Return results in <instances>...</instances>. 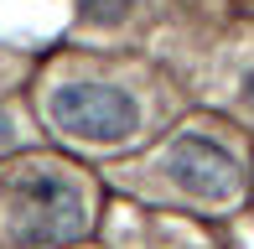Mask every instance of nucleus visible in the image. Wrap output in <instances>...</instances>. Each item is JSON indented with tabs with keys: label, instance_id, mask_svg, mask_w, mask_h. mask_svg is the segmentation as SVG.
<instances>
[{
	"label": "nucleus",
	"instance_id": "4",
	"mask_svg": "<svg viewBox=\"0 0 254 249\" xmlns=\"http://www.w3.org/2000/svg\"><path fill=\"white\" fill-rule=\"evenodd\" d=\"M135 0H78V21L83 26H120L130 16Z\"/></svg>",
	"mask_w": 254,
	"mask_h": 249
},
{
	"label": "nucleus",
	"instance_id": "6",
	"mask_svg": "<svg viewBox=\"0 0 254 249\" xmlns=\"http://www.w3.org/2000/svg\"><path fill=\"white\" fill-rule=\"evenodd\" d=\"M244 104H249V109H254V73H249V78H244Z\"/></svg>",
	"mask_w": 254,
	"mask_h": 249
},
{
	"label": "nucleus",
	"instance_id": "5",
	"mask_svg": "<svg viewBox=\"0 0 254 249\" xmlns=\"http://www.w3.org/2000/svg\"><path fill=\"white\" fill-rule=\"evenodd\" d=\"M10 145H16V124H10V115L0 109V151H10Z\"/></svg>",
	"mask_w": 254,
	"mask_h": 249
},
{
	"label": "nucleus",
	"instance_id": "1",
	"mask_svg": "<svg viewBox=\"0 0 254 249\" xmlns=\"http://www.w3.org/2000/svg\"><path fill=\"white\" fill-rule=\"evenodd\" d=\"M10 223H16V244L52 249L88 229V208H83V192L63 172H37L31 166L10 182Z\"/></svg>",
	"mask_w": 254,
	"mask_h": 249
},
{
	"label": "nucleus",
	"instance_id": "3",
	"mask_svg": "<svg viewBox=\"0 0 254 249\" xmlns=\"http://www.w3.org/2000/svg\"><path fill=\"white\" fill-rule=\"evenodd\" d=\"M166 177L197 202H228L239 192V161L207 135H177L166 145Z\"/></svg>",
	"mask_w": 254,
	"mask_h": 249
},
{
	"label": "nucleus",
	"instance_id": "2",
	"mask_svg": "<svg viewBox=\"0 0 254 249\" xmlns=\"http://www.w3.org/2000/svg\"><path fill=\"white\" fill-rule=\"evenodd\" d=\"M47 120L73 140L120 145L140 130V104L114 83H57L47 94Z\"/></svg>",
	"mask_w": 254,
	"mask_h": 249
}]
</instances>
